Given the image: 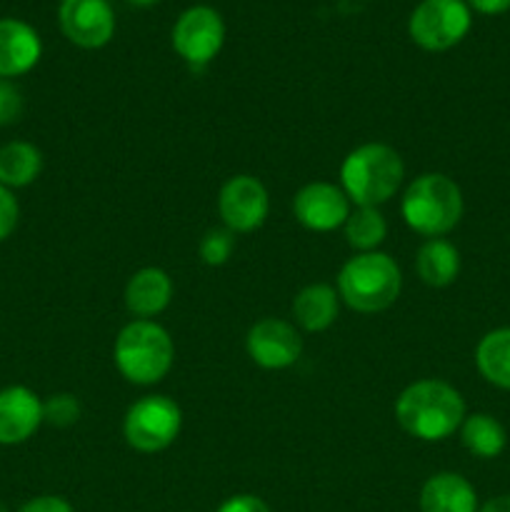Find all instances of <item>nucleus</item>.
<instances>
[{
    "mask_svg": "<svg viewBox=\"0 0 510 512\" xmlns=\"http://www.w3.org/2000/svg\"><path fill=\"white\" fill-rule=\"evenodd\" d=\"M395 420L410 438L440 443L463 425L465 400L445 380H415L395 400Z\"/></svg>",
    "mask_w": 510,
    "mask_h": 512,
    "instance_id": "1",
    "label": "nucleus"
},
{
    "mask_svg": "<svg viewBox=\"0 0 510 512\" xmlns=\"http://www.w3.org/2000/svg\"><path fill=\"white\" fill-rule=\"evenodd\" d=\"M403 178V158L385 143L358 145L340 165V188L355 208H380L398 193Z\"/></svg>",
    "mask_w": 510,
    "mask_h": 512,
    "instance_id": "2",
    "label": "nucleus"
},
{
    "mask_svg": "<svg viewBox=\"0 0 510 512\" xmlns=\"http://www.w3.org/2000/svg\"><path fill=\"white\" fill-rule=\"evenodd\" d=\"M463 193L453 178L443 173H423L405 188L400 213L413 233L443 238L463 218Z\"/></svg>",
    "mask_w": 510,
    "mask_h": 512,
    "instance_id": "3",
    "label": "nucleus"
},
{
    "mask_svg": "<svg viewBox=\"0 0 510 512\" xmlns=\"http://www.w3.org/2000/svg\"><path fill=\"white\" fill-rule=\"evenodd\" d=\"M403 273L388 253H355L340 268L338 295L350 310L363 315L383 313L398 300Z\"/></svg>",
    "mask_w": 510,
    "mask_h": 512,
    "instance_id": "4",
    "label": "nucleus"
},
{
    "mask_svg": "<svg viewBox=\"0 0 510 512\" xmlns=\"http://www.w3.org/2000/svg\"><path fill=\"white\" fill-rule=\"evenodd\" d=\"M113 360L128 383L155 385L173 368V338L155 320H133L115 338Z\"/></svg>",
    "mask_w": 510,
    "mask_h": 512,
    "instance_id": "5",
    "label": "nucleus"
},
{
    "mask_svg": "<svg viewBox=\"0 0 510 512\" xmlns=\"http://www.w3.org/2000/svg\"><path fill=\"white\" fill-rule=\"evenodd\" d=\"M183 428L180 405L168 395H145L135 400L123 420L125 443L138 453H160L178 440Z\"/></svg>",
    "mask_w": 510,
    "mask_h": 512,
    "instance_id": "6",
    "label": "nucleus"
},
{
    "mask_svg": "<svg viewBox=\"0 0 510 512\" xmlns=\"http://www.w3.org/2000/svg\"><path fill=\"white\" fill-rule=\"evenodd\" d=\"M473 15L465 0H423L410 13L408 33L430 53H443L455 48L468 35Z\"/></svg>",
    "mask_w": 510,
    "mask_h": 512,
    "instance_id": "7",
    "label": "nucleus"
},
{
    "mask_svg": "<svg viewBox=\"0 0 510 512\" xmlns=\"http://www.w3.org/2000/svg\"><path fill=\"white\" fill-rule=\"evenodd\" d=\"M225 43V23L208 5H193L173 25V48L193 70L205 68Z\"/></svg>",
    "mask_w": 510,
    "mask_h": 512,
    "instance_id": "8",
    "label": "nucleus"
},
{
    "mask_svg": "<svg viewBox=\"0 0 510 512\" xmlns=\"http://www.w3.org/2000/svg\"><path fill=\"white\" fill-rule=\"evenodd\" d=\"M218 213L230 233H253L268 220V190L255 175H233L218 193Z\"/></svg>",
    "mask_w": 510,
    "mask_h": 512,
    "instance_id": "9",
    "label": "nucleus"
},
{
    "mask_svg": "<svg viewBox=\"0 0 510 512\" xmlns=\"http://www.w3.org/2000/svg\"><path fill=\"white\" fill-rule=\"evenodd\" d=\"M245 350L260 368L283 370L298 363L300 353H303V338L288 320L263 318L248 330Z\"/></svg>",
    "mask_w": 510,
    "mask_h": 512,
    "instance_id": "10",
    "label": "nucleus"
},
{
    "mask_svg": "<svg viewBox=\"0 0 510 512\" xmlns=\"http://www.w3.org/2000/svg\"><path fill=\"white\" fill-rule=\"evenodd\" d=\"M58 20L65 38L85 50L103 48L115 33V15L108 0H63Z\"/></svg>",
    "mask_w": 510,
    "mask_h": 512,
    "instance_id": "11",
    "label": "nucleus"
},
{
    "mask_svg": "<svg viewBox=\"0 0 510 512\" xmlns=\"http://www.w3.org/2000/svg\"><path fill=\"white\" fill-rule=\"evenodd\" d=\"M293 213L303 228L313 233H330L345 225L350 215V200L340 185L315 180L295 193Z\"/></svg>",
    "mask_w": 510,
    "mask_h": 512,
    "instance_id": "12",
    "label": "nucleus"
},
{
    "mask_svg": "<svg viewBox=\"0 0 510 512\" xmlns=\"http://www.w3.org/2000/svg\"><path fill=\"white\" fill-rule=\"evenodd\" d=\"M43 425V400L25 385L0 390V445H20Z\"/></svg>",
    "mask_w": 510,
    "mask_h": 512,
    "instance_id": "13",
    "label": "nucleus"
},
{
    "mask_svg": "<svg viewBox=\"0 0 510 512\" xmlns=\"http://www.w3.org/2000/svg\"><path fill=\"white\" fill-rule=\"evenodd\" d=\"M43 55L35 28L15 18L0 20V78H18L33 70Z\"/></svg>",
    "mask_w": 510,
    "mask_h": 512,
    "instance_id": "14",
    "label": "nucleus"
},
{
    "mask_svg": "<svg viewBox=\"0 0 510 512\" xmlns=\"http://www.w3.org/2000/svg\"><path fill=\"white\" fill-rule=\"evenodd\" d=\"M173 300V280L163 268H143L125 285V305L138 320L163 313Z\"/></svg>",
    "mask_w": 510,
    "mask_h": 512,
    "instance_id": "15",
    "label": "nucleus"
},
{
    "mask_svg": "<svg viewBox=\"0 0 510 512\" xmlns=\"http://www.w3.org/2000/svg\"><path fill=\"white\" fill-rule=\"evenodd\" d=\"M423 512H478L475 488L458 473H435L420 490Z\"/></svg>",
    "mask_w": 510,
    "mask_h": 512,
    "instance_id": "16",
    "label": "nucleus"
},
{
    "mask_svg": "<svg viewBox=\"0 0 510 512\" xmlns=\"http://www.w3.org/2000/svg\"><path fill=\"white\" fill-rule=\"evenodd\" d=\"M340 310L338 290L325 283L305 285L293 298V318L308 333H323L335 323Z\"/></svg>",
    "mask_w": 510,
    "mask_h": 512,
    "instance_id": "17",
    "label": "nucleus"
},
{
    "mask_svg": "<svg viewBox=\"0 0 510 512\" xmlns=\"http://www.w3.org/2000/svg\"><path fill=\"white\" fill-rule=\"evenodd\" d=\"M415 270L430 288H448L460 273L458 248L445 238H428L415 255Z\"/></svg>",
    "mask_w": 510,
    "mask_h": 512,
    "instance_id": "18",
    "label": "nucleus"
},
{
    "mask_svg": "<svg viewBox=\"0 0 510 512\" xmlns=\"http://www.w3.org/2000/svg\"><path fill=\"white\" fill-rule=\"evenodd\" d=\"M475 368L500 390H510V328H495L475 348Z\"/></svg>",
    "mask_w": 510,
    "mask_h": 512,
    "instance_id": "19",
    "label": "nucleus"
},
{
    "mask_svg": "<svg viewBox=\"0 0 510 512\" xmlns=\"http://www.w3.org/2000/svg\"><path fill=\"white\" fill-rule=\"evenodd\" d=\"M460 440L470 455L480 460H493L505 450L508 433H505L503 423L493 415L473 413L465 415L463 425H460Z\"/></svg>",
    "mask_w": 510,
    "mask_h": 512,
    "instance_id": "20",
    "label": "nucleus"
},
{
    "mask_svg": "<svg viewBox=\"0 0 510 512\" xmlns=\"http://www.w3.org/2000/svg\"><path fill=\"white\" fill-rule=\"evenodd\" d=\"M43 170V153L28 140H13L0 148V185L5 188H25L35 183Z\"/></svg>",
    "mask_w": 510,
    "mask_h": 512,
    "instance_id": "21",
    "label": "nucleus"
},
{
    "mask_svg": "<svg viewBox=\"0 0 510 512\" xmlns=\"http://www.w3.org/2000/svg\"><path fill=\"white\" fill-rule=\"evenodd\" d=\"M343 233L350 248L358 253H373L383 245L385 235H388V223H385L380 208H355L345 220Z\"/></svg>",
    "mask_w": 510,
    "mask_h": 512,
    "instance_id": "22",
    "label": "nucleus"
},
{
    "mask_svg": "<svg viewBox=\"0 0 510 512\" xmlns=\"http://www.w3.org/2000/svg\"><path fill=\"white\" fill-rule=\"evenodd\" d=\"M235 250V233H230L228 228H213L203 235L198 245V255L205 265L210 268H220L230 260Z\"/></svg>",
    "mask_w": 510,
    "mask_h": 512,
    "instance_id": "23",
    "label": "nucleus"
},
{
    "mask_svg": "<svg viewBox=\"0 0 510 512\" xmlns=\"http://www.w3.org/2000/svg\"><path fill=\"white\" fill-rule=\"evenodd\" d=\"M80 403L75 395L58 393L50 395L43 403V423L53 425V428H70L80 420Z\"/></svg>",
    "mask_w": 510,
    "mask_h": 512,
    "instance_id": "24",
    "label": "nucleus"
},
{
    "mask_svg": "<svg viewBox=\"0 0 510 512\" xmlns=\"http://www.w3.org/2000/svg\"><path fill=\"white\" fill-rule=\"evenodd\" d=\"M25 100L18 85L8 78H0V125L18 123L23 115Z\"/></svg>",
    "mask_w": 510,
    "mask_h": 512,
    "instance_id": "25",
    "label": "nucleus"
},
{
    "mask_svg": "<svg viewBox=\"0 0 510 512\" xmlns=\"http://www.w3.org/2000/svg\"><path fill=\"white\" fill-rule=\"evenodd\" d=\"M18 218H20V205L18 200H15L13 190L0 185V243L13 235L15 225H18Z\"/></svg>",
    "mask_w": 510,
    "mask_h": 512,
    "instance_id": "26",
    "label": "nucleus"
},
{
    "mask_svg": "<svg viewBox=\"0 0 510 512\" xmlns=\"http://www.w3.org/2000/svg\"><path fill=\"white\" fill-rule=\"evenodd\" d=\"M18 512H75L73 505L58 495H40V498L28 500Z\"/></svg>",
    "mask_w": 510,
    "mask_h": 512,
    "instance_id": "27",
    "label": "nucleus"
},
{
    "mask_svg": "<svg viewBox=\"0 0 510 512\" xmlns=\"http://www.w3.org/2000/svg\"><path fill=\"white\" fill-rule=\"evenodd\" d=\"M218 512H270V508L255 495H233L220 505Z\"/></svg>",
    "mask_w": 510,
    "mask_h": 512,
    "instance_id": "28",
    "label": "nucleus"
},
{
    "mask_svg": "<svg viewBox=\"0 0 510 512\" xmlns=\"http://www.w3.org/2000/svg\"><path fill=\"white\" fill-rule=\"evenodd\" d=\"M470 10H478L483 15H500L510 10V0H465Z\"/></svg>",
    "mask_w": 510,
    "mask_h": 512,
    "instance_id": "29",
    "label": "nucleus"
},
{
    "mask_svg": "<svg viewBox=\"0 0 510 512\" xmlns=\"http://www.w3.org/2000/svg\"><path fill=\"white\" fill-rule=\"evenodd\" d=\"M478 512H510V495H498V498H490Z\"/></svg>",
    "mask_w": 510,
    "mask_h": 512,
    "instance_id": "30",
    "label": "nucleus"
},
{
    "mask_svg": "<svg viewBox=\"0 0 510 512\" xmlns=\"http://www.w3.org/2000/svg\"><path fill=\"white\" fill-rule=\"evenodd\" d=\"M125 3H130V5H135V8H148V5H153V3H158V0H125Z\"/></svg>",
    "mask_w": 510,
    "mask_h": 512,
    "instance_id": "31",
    "label": "nucleus"
}]
</instances>
